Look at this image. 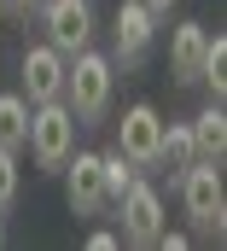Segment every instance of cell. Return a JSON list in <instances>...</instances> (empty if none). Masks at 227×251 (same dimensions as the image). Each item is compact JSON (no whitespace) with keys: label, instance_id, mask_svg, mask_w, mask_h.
<instances>
[{"label":"cell","instance_id":"cell-18","mask_svg":"<svg viewBox=\"0 0 227 251\" xmlns=\"http://www.w3.org/2000/svg\"><path fill=\"white\" fill-rule=\"evenodd\" d=\"M0 6H18V12H29V6H35V0H0Z\"/></svg>","mask_w":227,"mask_h":251},{"label":"cell","instance_id":"cell-7","mask_svg":"<svg viewBox=\"0 0 227 251\" xmlns=\"http://www.w3.org/2000/svg\"><path fill=\"white\" fill-rule=\"evenodd\" d=\"M23 100H29V105L64 100V53H58L53 41L23 53Z\"/></svg>","mask_w":227,"mask_h":251},{"label":"cell","instance_id":"cell-13","mask_svg":"<svg viewBox=\"0 0 227 251\" xmlns=\"http://www.w3.org/2000/svg\"><path fill=\"white\" fill-rule=\"evenodd\" d=\"M99 170H105V199H111V204H116L128 187H134V176H140V170H134V164H128L116 146H111V152H99Z\"/></svg>","mask_w":227,"mask_h":251},{"label":"cell","instance_id":"cell-11","mask_svg":"<svg viewBox=\"0 0 227 251\" xmlns=\"http://www.w3.org/2000/svg\"><path fill=\"white\" fill-rule=\"evenodd\" d=\"M186 128H192V152H198L204 164H222V152H227V117H222V105L198 111Z\"/></svg>","mask_w":227,"mask_h":251},{"label":"cell","instance_id":"cell-6","mask_svg":"<svg viewBox=\"0 0 227 251\" xmlns=\"http://www.w3.org/2000/svg\"><path fill=\"white\" fill-rule=\"evenodd\" d=\"M47 41L58 53H82L93 41V6L88 0H47Z\"/></svg>","mask_w":227,"mask_h":251},{"label":"cell","instance_id":"cell-2","mask_svg":"<svg viewBox=\"0 0 227 251\" xmlns=\"http://www.w3.org/2000/svg\"><path fill=\"white\" fill-rule=\"evenodd\" d=\"M23 146L35 152L41 170H64L70 152H76V117H70V105H64V100L29 105V134H23Z\"/></svg>","mask_w":227,"mask_h":251},{"label":"cell","instance_id":"cell-12","mask_svg":"<svg viewBox=\"0 0 227 251\" xmlns=\"http://www.w3.org/2000/svg\"><path fill=\"white\" fill-rule=\"evenodd\" d=\"M29 134V100L23 94H0V152H18Z\"/></svg>","mask_w":227,"mask_h":251},{"label":"cell","instance_id":"cell-10","mask_svg":"<svg viewBox=\"0 0 227 251\" xmlns=\"http://www.w3.org/2000/svg\"><path fill=\"white\" fill-rule=\"evenodd\" d=\"M204 47H210L204 24H181V29H175V41H169L175 82H198V70H204Z\"/></svg>","mask_w":227,"mask_h":251},{"label":"cell","instance_id":"cell-17","mask_svg":"<svg viewBox=\"0 0 227 251\" xmlns=\"http://www.w3.org/2000/svg\"><path fill=\"white\" fill-rule=\"evenodd\" d=\"M140 6H146V12H152V18H163V12H169L175 0H140Z\"/></svg>","mask_w":227,"mask_h":251},{"label":"cell","instance_id":"cell-19","mask_svg":"<svg viewBox=\"0 0 227 251\" xmlns=\"http://www.w3.org/2000/svg\"><path fill=\"white\" fill-rule=\"evenodd\" d=\"M0 216H6V210H0ZM0 246H6V222H0Z\"/></svg>","mask_w":227,"mask_h":251},{"label":"cell","instance_id":"cell-9","mask_svg":"<svg viewBox=\"0 0 227 251\" xmlns=\"http://www.w3.org/2000/svg\"><path fill=\"white\" fill-rule=\"evenodd\" d=\"M152 35H158V18L140 0H122L116 6V59L111 64H140L146 47H152Z\"/></svg>","mask_w":227,"mask_h":251},{"label":"cell","instance_id":"cell-14","mask_svg":"<svg viewBox=\"0 0 227 251\" xmlns=\"http://www.w3.org/2000/svg\"><path fill=\"white\" fill-rule=\"evenodd\" d=\"M158 158H175L181 170L198 164V152H192V128H186V123H163V146H158Z\"/></svg>","mask_w":227,"mask_h":251},{"label":"cell","instance_id":"cell-1","mask_svg":"<svg viewBox=\"0 0 227 251\" xmlns=\"http://www.w3.org/2000/svg\"><path fill=\"white\" fill-rule=\"evenodd\" d=\"M111 70L116 64L105 53H88V47L64 59V105L76 123H99L111 111Z\"/></svg>","mask_w":227,"mask_h":251},{"label":"cell","instance_id":"cell-3","mask_svg":"<svg viewBox=\"0 0 227 251\" xmlns=\"http://www.w3.org/2000/svg\"><path fill=\"white\" fill-rule=\"evenodd\" d=\"M116 210H122V240L128 246H158V234H163V199H158V187H146L134 176V187L116 199Z\"/></svg>","mask_w":227,"mask_h":251},{"label":"cell","instance_id":"cell-8","mask_svg":"<svg viewBox=\"0 0 227 251\" xmlns=\"http://www.w3.org/2000/svg\"><path fill=\"white\" fill-rule=\"evenodd\" d=\"M70 210L76 216H99L111 199H105V170H99V152H70Z\"/></svg>","mask_w":227,"mask_h":251},{"label":"cell","instance_id":"cell-16","mask_svg":"<svg viewBox=\"0 0 227 251\" xmlns=\"http://www.w3.org/2000/svg\"><path fill=\"white\" fill-rule=\"evenodd\" d=\"M18 199V152H0V210H12Z\"/></svg>","mask_w":227,"mask_h":251},{"label":"cell","instance_id":"cell-5","mask_svg":"<svg viewBox=\"0 0 227 251\" xmlns=\"http://www.w3.org/2000/svg\"><path fill=\"white\" fill-rule=\"evenodd\" d=\"M158 146H163V117H158L152 105H128L122 134H116V152H122L134 170H146V164H158Z\"/></svg>","mask_w":227,"mask_h":251},{"label":"cell","instance_id":"cell-15","mask_svg":"<svg viewBox=\"0 0 227 251\" xmlns=\"http://www.w3.org/2000/svg\"><path fill=\"white\" fill-rule=\"evenodd\" d=\"M198 82H204V88L222 100V88H227V41H222V35L204 47V70H198Z\"/></svg>","mask_w":227,"mask_h":251},{"label":"cell","instance_id":"cell-4","mask_svg":"<svg viewBox=\"0 0 227 251\" xmlns=\"http://www.w3.org/2000/svg\"><path fill=\"white\" fill-rule=\"evenodd\" d=\"M181 199H186V216H192V228H216L222 234V176H216V164H186V181H181Z\"/></svg>","mask_w":227,"mask_h":251},{"label":"cell","instance_id":"cell-20","mask_svg":"<svg viewBox=\"0 0 227 251\" xmlns=\"http://www.w3.org/2000/svg\"><path fill=\"white\" fill-rule=\"evenodd\" d=\"M0 12H6V6H0Z\"/></svg>","mask_w":227,"mask_h":251}]
</instances>
